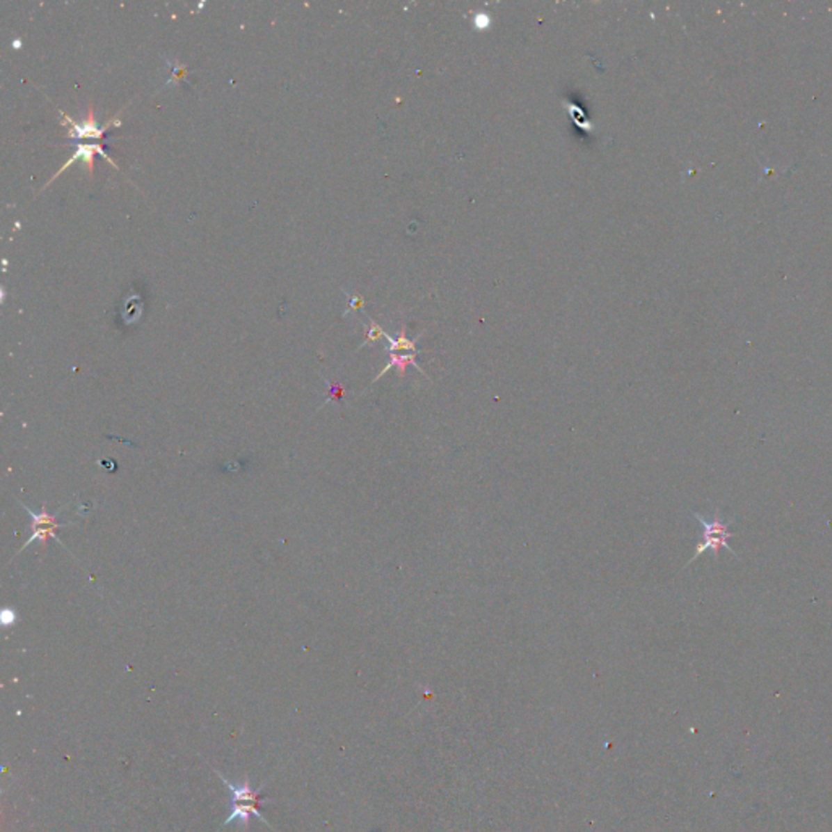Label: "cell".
Segmentation results:
<instances>
[{
  "label": "cell",
  "mask_w": 832,
  "mask_h": 832,
  "mask_svg": "<svg viewBox=\"0 0 832 832\" xmlns=\"http://www.w3.org/2000/svg\"><path fill=\"white\" fill-rule=\"evenodd\" d=\"M693 515H694V519L699 522L701 527H703V538H701V543L698 545V548H696V553L693 554V558L688 561V564L686 566H689L693 561L698 559L701 554L705 553V551H712L715 559L719 558L720 550H727L730 554L737 558V553H735V550L728 543V538L735 536V534L728 531V525L732 524L735 519L725 522V520H722V517L720 515H715L712 520H707V519H704L701 514H698V512H693Z\"/></svg>",
  "instance_id": "6da1fadb"
},
{
  "label": "cell",
  "mask_w": 832,
  "mask_h": 832,
  "mask_svg": "<svg viewBox=\"0 0 832 832\" xmlns=\"http://www.w3.org/2000/svg\"><path fill=\"white\" fill-rule=\"evenodd\" d=\"M218 776L221 781L226 783V787L231 790V813H230L228 819L223 822V826L230 824V822H236V821L248 822L250 816H255V817H259L260 821L267 822L265 816L262 815V811H260V803H262V798H260L259 792L253 790L249 783L234 785V783L226 781V778L221 776L220 772H218Z\"/></svg>",
  "instance_id": "7a4b0ae2"
},
{
  "label": "cell",
  "mask_w": 832,
  "mask_h": 832,
  "mask_svg": "<svg viewBox=\"0 0 832 832\" xmlns=\"http://www.w3.org/2000/svg\"><path fill=\"white\" fill-rule=\"evenodd\" d=\"M22 506L25 507L28 514L31 515L33 519V530H35V534L30 536V540L26 541L25 545L22 546L20 550H18V553H22L23 550L26 548V546H30L31 543H35V541H41L42 548H46V541L47 538H54L57 540V535L56 531L62 529V527H67V524H57V515H59V512L64 509V507H61L59 511L56 512V514H49V512L46 511V506L41 507V512H33L30 507L25 506L22 502ZM59 541V540H57Z\"/></svg>",
  "instance_id": "3957f363"
},
{
  "label": "cell",
  "mask_w": 832,
  "mask_h": 832,
  "mask_svg": "<svg viewBox=\"0 0 832 832\" xmlns=\"http://www.w3.org/2000/svg\"><path fill=\"white\" fill-rule=\"evenodd\" d=\"M61 115H62V120L67 124H70V129H69V137L74 138V140H80V138H93L96 142H99L101 138L104 137V132L108 130L111 125H120V119H119V114L114 115L113 119H109L108 122L104 125H98L96 124V119H95V114H93V104L88 106V115H86V119L83 122H77L75 119H72L70 115L64 114L61 111Z\"/></svg>",
  "instance_id": "277c9868"
},
{
  "label": "cell",
  "mask_w": 832,
  "mask_h": 832,
  "mask_svg": "<svg viewBox=\"0 0 832 832\" xmlns=\"http://www.w3.org/2000/svg\"><path fill=\"white\" fill-rule=\"evenodd\" d=\"M74 145H75V153L72 154V157H70L69 159H67V161H65L64 164H62V168L59 169V171H57V173L54 174V176H52V177L49 179V182H47V184H51L52 181H56V179L59 177L61 174L65 171V169H69V168L72 166V164H74V163L77 161V159H81V161H83V163L86 164V166H88V173H90V176H93V168H95V154H96V153H98L99 157H103V158L106 159V161H109L111 164H113V166H114L115 169H119L118 163H114L113 159H111V157H108V153H106L104 147H103V145H101L99 142H96V143H74ZM47 184H46V186H47ZM46 186H45V187H46Z\"/></svg>",
  "instance_id": "5b68a950"
},
{
  "label": "cell",
  "mask_w": 832,
  "mask_h": 832,
  "mask_svg": "<svg viewBox=\"0 0 832 832\" xmlns=\"http://www.w3.org/2000/svg\"><path fill=\"white\" fill-rule=\"evenodd\" d=\"M416 355H418V353H405V355H400V353H390L389 365H387L384 367V369H382L379 372V374H377L374 377V381H372V382L379 381L382 376L387 374V372H389L392 369V367H397V369H399L400 377H405V371H406V367H408V366H415L416 369L422 372V374H424L423 367H419L418 365H416Z\"/></svg>",
  "instance_id": "8992f818"
},
{
  "label": "cell",
  "mask_w": 832,
  "mask_h": 832,
  "mask_svg": "<svg viewBox=\"0 0 832 832\" xmlns=\"http://www.w3.org/2000/svg\"><path fill=\"white\" fill-rule=\"evenodd\" d=\"M406 328L405 326L401 327L400 330V335L399 338H394L390 335H387L385 333V340L389 342V353H399V351H406V353H418L416 350V342H418V338H415V340H410V338H406Z\"/></svg>",
  "instance_id": "52a82bcc"
},
{
  "label": "cell",
  "mask_w": 832,
  "mask_h": 832,
  "mask_svg": "<svg viewBox=\"0 0 832 832\" xmlns=\"http://www.w3.org/2000/svg\"><path fill=\"white\" fill-rule=\"evenodd\" d=\"M385 337V332L382 330V328L377 326L374 321L369 322V326H367V332H366V340L362 342L361 346L367 345V343H372L376 340H379V338H384Z\"/></svg>",
  "instance_id": "ba28073f"
},
{
  "label": "cell",
  "mask_w": 832,
  "mask_h": 832,
  "mask_svg": "<svg viewBox=\"0 0 832 832\" xmlns=\"http://www.w3.org/2000/svg\"><path fill=\"white\" fill-rule=\"evenodd\" d=\"M182 77H186V69H184V67L181 64H176V65H174V72H173V75H171V81L181 80Z\"/></svg>",
  "instance_id": "9c48e42d"
},
{
  "label": "cell",
  "mask_w": 832,
  "mask_h": 832,
  "mask_svg": "<svg viewBox=\"0 0 832 832\" xmlns=\"http://www.w3.org/2000/svg\"><path fill=\"white\" fill-rule=\"evenodd\" d=\"M362 298H358V296H351L350 298V309H360L362 306Z\"/></svg>",
  "instance_id": "30bf717a"
}]
</instances>
